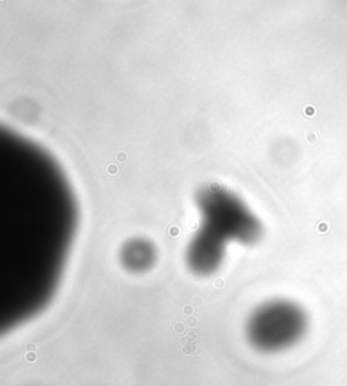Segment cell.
I'll list each match as a JSON object with an SVG mask.
<instances>
[{
    "label": "cell",
    "instance_id": "4",
    "mask_svg": "<svg viewBox=\"0 0 347 386\" xmlns=\"http://www.w3.org/2000/svg\"><path fill=\"white\" fill-rule=\"evenodd\" d=\"M122 266L130 272L141 274L153 266L156 260V251L151 241L145 239H132L126 241L120 253Z\"/></svg>",
    "mask_w": 347,
    "mask_h": 386
},
{
    "label": "cell",
    "instance_id": "1",
    "mask_svg": "<svg viewBox=\"0 0 347 386\" xmlns=\"http://www.w3.org/2000/svg\"><path fill=\"white\" fill-rule=\"evenodd\" d=\"M308 329V316L298 303L271 299L258 306L245 324V336L252 348L264 354L282 352L296 346Z\"/></svg>",
    "mask_w": 347,
    "mask_h": 386
},
{
    "label": "cell",
    "instance_id": "2",
    "mask_svg": "<svg viewBox=\"0 0 347 386\" xmlns=\"http://www.w3.org/2000/svg\"><path fill=\"white\" fill-rule=\"evenodd\" d=\"M204 225L225 241L255 244L262 236V224L240 198L227 188L210 184L197 194Z\"/></svg>",
    "mask_w": 347,
    "mask_h": 386
},
{
    "label": "cell",
    "instance_id": "3",
    "mask_svg": "<svg viewBox=\"0 0 347 386\" xmlns=\"http://www.w3.org/2000/svg\"><path fill=\"white\" fill-rule=\"evenodd\" d=\"M225 240L201 226L186 249L187 267L199 276L214 274L223 264L225 257Z\"/></svg>",
    "mask_w": 347,
    "mask_h": 386
}]
</instances>
